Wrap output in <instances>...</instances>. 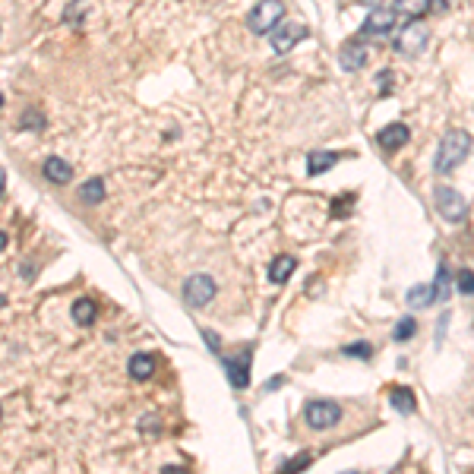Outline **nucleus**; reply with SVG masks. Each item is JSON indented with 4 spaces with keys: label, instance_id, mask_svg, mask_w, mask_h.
<instances>
[{
    "label": "nucleus",
    "instance_id": "obj_1",
    "mask_svg": "<svg viewBox=\"0 0 474 474\" xmlns=\"http://www.w3.org/2000/svg\"><path fill=\"white\" fill-rule=\"evenodd\" d=\"M471 133L468 130H449L446 136L440 139V149H436V161H433V171L436 174H449L461 165L471 152Z\"/></svg>",
    "mask_w": 474,
    "mask_h": 474
},
{
    "label": "nucleus",
    "instance_id": "obj_2",
    "mask_svg": "<svg viewBox=\"0 0 474 474\" xmlns=\"http://www.w3.org/2000/svg\"><path fill=\"white\" fill-rule=\"evenodd\" d=\"M433 206H436V212H440L449 225H461V221L468 219L465 196H461L455 187H449V184H436V187H433Z\"/></svg>",
    "mask_w": 474,
    "mask_h": 474
},
{
    "label": "nucleus",
    "instance_id": "obj_3",
    "mask_svg": "<svg viewBox=\"0 0 474 474\" xmlns=\"http://www.w3.org/2000/svg\"><path fill=\"white\" fill-rule=\"evenodd\" d=\"M427 42H430V29H427L420 19H408L405 26L399 29V35H395L392 51L402 54V57H414V54H420V51L427 48Z\"/></svg>",
    "mask_w": 474,
    "mask_h": 474
},
{
    "label": "nucleus",
    "instance_id": "obj_4",
    "mask_svg": "<svg viewBox=\"0 0 474 474\" xmlns=\"http://www.w3.org/2000/svg\"><path fill=\"white\" fill-rule=\"evenodd\" d=\"M282 19H285V3L282 0H260V3L247 13V29L253 35H269Z\"/></svg>",
    "mask_w": 474,
    "mask_h": 474
},
{
    "label": "nucleus",
    "instance_id": "obj_5",
    "mask_svg": "<svg viewBox=\"0 0 474 474\" xmlns=\"http://www.w3.org/2000/svg\"><path fill=\"white\" fill-rule=\"evenodd\" d=\"M303 420H307V427H313V430H332V427L342 420V405L332 399H313L303 408Z\"/></svg>",
    "mask_w": 474,
    "mask_h": 474
},
{
    "label": "nucleus",
    "instance_id": "obj_6",
    "mask_svg": "<svg viewBox=\"0 0 474 474\" xmlns=\"http://www.w3.org/2000/svg\"><path fill=\"white\" fill-rule=\"evenodd\" d=\"M180 294H184V303L187 307H206V303H212V297L219 294V288H215V282L209 278L206 272H196L190 275L184 282V288H180Z\"/></svg>",
    "mask_w": 474,
    "mask_h": 474
},
{
    "label": "nucleus",
    "instance_id": "obj_7",
    "mask_svg": "<svg viewBox=\"0 0 474 474\" xmlns=\"http://www.w3.org/2000/svg\"><path fill=\"white\" fill-rule=\"evenodd\" d=\"M269 35H272V51H275V54H288L291 48H297V42H303V38H307V26L282 19Z\"/></svg>",
    "mask_w": 474,
    "mask_h": 474
},
{
    "label": "nucleus",
    "instance_id": "obj_8",
    "mask_svg": "<svg viewBox=\"0 0 474 474\" xmlns=\"http://www.w3.org/2000/svg\"><path fill=\"white\" fill-rule=\"evenodd\" d=\"M367 57H370V51H367V45L358 42V38H351V42H345L342 48H338V63H342L345 73H358V70H364Z\"/></svg>",
    "mask_w": 474,
    "mask_h": 474
},
{
    "label": "nucleus",
    "instance_id": "obj_9",
    "mask_svg": "<svg viewBox=\"0 0 474 474\" xmlns=\"http://www.w3.org/2000/svg\"><path fill=\"white\" fill-rule=\"evenodd\" d=\"M221 367H225V377L234 389H247L250 386V351H244L237 358H221Z\"/></svg>",
    "mask_w": 474,
    "mask_h": 474
},
{
    "label": "nucleus",
    "instance_id": "obj_10",
    "mask_svg": "<svg viewBox=\"0 0 474 474\" xmlns=\"http://www.w3.org/2000/svg\"><path fill=\"white\" fill-rule=\"evenodd\" d=\"M395 19H399V13L395 10H386V7H373L370 13H367L364 26H361V35H386L395 29Z\"/></svg>",
    "mask_w": 474,
    "mask_h": 474
},
{
    "label": "nucleus",
    "instance_id": "obj_11",
    "mask_svg": "<svg viewBox=\"0 0 474 474\" xmlns=\"http://www.w3.org/2000/svg\"><path fill=\"white\" fill-rule=\"evenodd\" d=\"M408 139H411V130H408L405 124H386L383 130L377 133V143L383 145L386 152H395V149H402V145H408Z\"/></svg>",
    "mask_w": 474,
    "mask_h": 474
},
{
    "label": "nucleus",
    "instance_id": "obj_12",
    "mask_svg": "<svg viewBox=\"0 0 474 474\" xmlns=\"http://www.w3.org/2000/svg\"><path fill=\"white\" fill-rule=\"evenodd\" d=\"M338 158H342V152H329V149H316L307 155V174L310 177H319V174L332 171V168L338 165Z\"/></svg>",
    "mask_w": 474,
    "mask_h": 474
},
{
    "label": "nucleus",
    "instance_id": "obj_13",
    "mask_svg": "<svg viewBox=\"0 0 474 474\" xmlns=\"http://www.w3.org/2000/svg\"><path fill=\"white\" fill-rule=\"evenodd\" d=\"M42 174L45 180H51V184H70V177H73V168H70V161H63L61 155H51L45 158V165H42Z\"/></svg>",
    "mask_w": 474,
    "mask_h": 474
},
{
    "label": "nucleus",
    "instance_id": "obj_14",
    "mask_svg": "<svg viewBox=\"0 0 474 474\" xmlns=\"http://www.w3.org/2000/svg\"><path fill=\"white\" fill-rule=\"evenodd\" d=\"M294 269H297V260L291 253L275 256L272 266H269V282H272V285H285L291 275H294Z\"/></svg>",
    "mask_w": 474,
    "mask_h": 474
},
{
    "label": "nucleus",
    "instance_id": "obj_15",
    "mask_svg": "<svg viewBox=\"0 0 474 474\" xmlns=\"http://www.w3.org/2000/svg\"><path fill=\"white\" fill-rule=\"evenodd\" d=\"M127 373H130V379H136V383H145V379L155 373V358H152V354H133L130 364H127Z\"/></svg>",
    "mask_w": 474,
    "mask_h": 474
},
{
    "label": "nucleus",
    "instance_id": "obj_16",
    "mask_svg": "<svg viewBox=\"0 0 474 474\" xmlns=\"http://www.w3.org/2000/svg\"><path fill=\"white\" fill-rule=\"evenodd\" d=\"M408 307L411 310H427L436 303V294H433V285H414L411 291H408Z\"/></svg>",
    "mask_w": 474,
    "mask_h": 474
},
{
    "label": "nucleus",
    "instance_id": "obj_17",
    "mask_svg": "<svg viewBox=\"0 0 474 474\" xmlns=\"http://www.w3.org/2000/svg\"><path fill=\"white\" fill-rule=\"evenodd\" d=\"M95 301L92 297H76L73 301V319H76V326H92L95 323Z\"/></svg>",
    "mask_w": 474,
    "mask_h": 474
},
{
    "label": "nucleus",
    "instance_id": "obj_18",
    "mask_svg": "<svg viewBox=\"0 0 474 474\" xmlns=\"http://www.w3.org/2000/svg\"><path fill=\"white\" fill-rule=\"evenodd\" d=\"M392 10L399 16H408V19H420L424 13H430V0H395Z\"/></svg>",
    "mask_w": 474,
    "mask_h": 474
},
{
    "label": "nucleus",
    "instance_id": "obj_19",
    "mask_svg": "<svg viewBox=\"0 0 474 474\" xmlns=\"http://www.w3.org/2000/svg\"><path fill=\"white\" fill-rule=\"evenodd\" d=\"M392 408L399 414H414V408H418V399H414V392L408 389V386H399V389H392Z\"/></svg>",
    "mask_w": 474,
    "mask_h": 474
},
{
    "label": "nucleus",
    "instance_id": "obj_20",
    "mask_svg": "<svg viewBox=\"0 0 474 474\" xmlns=\"http://www.w3.org/2000/svg\"><path fill=\"white\" fill-rule=\"evenodd\" d=\"M449 291H452V272H449V266H440L436 269V278H433V294H436V303H446Z\"/></svg>",
    "mask_w": 474,
    "mask_h": 474
},
{
    "label": "nucleus",
    "instance_id": "obj_21",
    "mask_svg": "<svg viewBox=\"0 0 474 474\" xmlns=\"http://www.w3.org/2000/svg\"><path fill=\"white\" fill-rule=\"evenodd\" d=\"M79 200L83 203H102L104 200V180L102 177H92L79 187Z\"/></svg>",
    "mask_w": 474,
    "mask_h": 474
},
{
    "label": "nucleus",
    "instance_id": "obj_22",
    "mask_svg": "<svg viewBox=\"0 0 474 474\" xmlns=\"http://www.w3.org/2000/svg\"><path fill=\"white\" fill-rule=\"evenodd\" d=\"M414 335H418V319L414 316H402L399 323H395V329H392V338L395 342H408Z\"/></svg>",
    "mask_w": 474,
    "mask_h": 474
},
{
    "label": "nucleus",
    "instance_id": "obj_23",
    "mask_svg": "<svg viewBox=\"0 0 474 474\" xmlns=\"http://www.w3.org/2000/svg\"><path fill=\"white\" fill-rule=\"evenodd\" d=\"M342 354H345V358H361V361H367V358H373V345H367V342L345 345Z\"/></svg>",
    "mask_w": 474,
    "mask_h": 474
},
{
    "label": "nucleus",
    "instance_id": "obj_24",
    "mask_svg": "<svg viewBox=\"0 0 474 474\" xmlns=\"http://www.w3.org/2000/svg\"><path fill=\"white\" fill-rule=\"evenodd\" d=\"M455 288H459V294H465V297L474 294V272L471 269H461V272L455 275Z\"/></svg>",
    "mask_w": 474,
    "mask_h": 474
},
{
    "label": "nucleus",
    "instance_id": "obj_25",
    "mask_svg": "<svg viewBox=\"0 0 474 474\" xmlns=\"http://www.w3.org/2000/svg\"><path fill=\"white\" fill-rule=\"evenodd\" d=\"M19 130H42L45 127V114H38V111H26V114L19 117Z\"/></svg>",
    "mask_w": 474,
    "mask_h": 474
},
{
    "label": "nucleus",
    "instance_id": "obj_26",
    "mask_svg": "<svg viewBox=\"0 0 474 474\" xmlns=\"http://www.w3.org/2000/svg\"><path fill=\"white\" fill-rule=\"evenodd\" d=\"M310 461H313L310 459V452H301V455H294V459H285L278 468H282V471H303Z\"/></svg>",
    "mask_w": 474,
    "mask_h": 474
},
{
    "label": "nucleus",
    "instance_id": "obj_27",
    "mask_svg": "<svg viewBox=\"0 0 474 474\" xmlns=\"http://www.w3.org/2000/svg\"><path fill=\"white\" fill-rule=\"evenodd\" d=\"M351 206H354V196H338L332 203V219H342L345 212H351Z\"/></svg>",
    "mask_w": 474,
    "mask_h": 474
},
{
    "label": "nucleus",
    "instance_id": "obj_28",
    "mask_svg": "<svg viewBox=\"0 0 474 474\" xmlns=\"http://www.w3.org/2000/svg\"><path fill=\"white\" fill-rule=\"evenodd\" d=\"M203 338L209 342V351H212V354H219V351H221V338L215 335V332H209V329H203Z\"/></svg>",
    "mask_w": 474,
    "mask_h": 474
},
{
    "label": "nucleus",
    "instance_id": "obj_29",
    "mask_svg": "<svg viewBox=\"0 0 474 474\" xmlns=\"http://www.w3.org/2000/svg\"><path fill=\"white\" fill-rule=\"evenodd\" d=\"M430 10H433V13H446V10H449V0H430Z\"/></svg>",
    "mask_w": 474,
    "mask_h": 474
},
{
    "label": "nucleus",
    "instance_id": "obj_30",
    "mask_svg": "<svg viewBox=\"0 0 474 474\" xmlns=\"http://www.w3.org/2000/svg\"><path fill=\"white\" fill-rule=\"evenodd\" d=\"M282 383H285V379H282V377H275V379H269V383H266V392L278 389V386H282Z\"/></svg>",
    "mask_w": 474,
    "mask_h": 474
},
{
    "label": "nucleus",
    "instance_id": "obj_31",
    "mask_svg": "<svg viewBox=\"0 0 474 474\" xmlns=\"http://www.w3.org/2000/svg\"><path fill=\"white\" fill-rule=\"evenodd\" d=\"M3 187H7V171L0 168V196H3Z\"/></svg>",
    "mask_w": 474,
    "mask_h": 474
},
{
    "label": "nucleus",
    "instance_id": "obj_32",
    "mask_svg": "<svg viewBox=\"0 0 474 474\" xmlns=\"http://www.w3.org/2000/svg\"><path fill=\"white\" fill-rule=\"evenodd\" d=\"M3 250H7V234L0 231V253H3Z\"/></svg>",
    "mask_w": 474,
    "mask_h": 474
},
{
    "label": "nucleus",
    "instance_id": "obj_33",
    "mask_svg": "<svg viewBox=\"0 0 474 474\" xmlns=\"http://www.w3.org/2000/svg\"><path fill=\"white\" fill-rule=\"evenodd\" d=\"M361 3H367V7H379L383 0H361Z\"/></svg>",
    "mask_w": 474,
    "mask_h": 474
},
{
    "label": "nucleus",
    "instance_id": "obj_34",
    "mask_svg": "<svg viewBox=\"0 0 474 474\" xmlns=\"http://www.w3.org/2000/svg\"><path fill=\"white\" fill-rule=\"evenodd\" d=\"M3 303H7V297H3V294H0V307H3Z\"/></svg>",
    "mask_w": 474,
    "mask_h": 474
}]
</instances>
